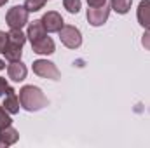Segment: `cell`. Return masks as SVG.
<instances>
[{"label":"cell","mask_w":150,"mask_h":148,"mask_svg":"<svg viewBox=\"0 0 150 148\" xmlns=\"http://www.w3.org/2000/svg\"><path fill=\"white\" fill-rule=\"evenodd\" d=\"M19 103L26 111H38L47 106V98L37 85H23L19 89Z\"/></svg>","instance_id":"1"},{"label":"cell","mask_w":150,"mask_h":148,"mask_svg":"<svg viewBox=\"0 0 150 148\" xmlns=\"http://www.w3.org/2000/svg\"><path fill=\"white\" fill-rule=\"evenodd\" d=\"M28 11L25 9V5H14L7 11L5 14V23L11 30H21L25 28L30 21H28Z\"/></svg>","instance_id":"2"},{"label":"cell","mask_w":150,"mask_h":148,"mask_svg":"<svg viewBox=\"0 0 150 148\" xmlns=\"http://www.w3.org/2000/svg\"><path fill=\"white\" fill-rule=\"evenodd\" d=\"M58 35H59L61 44L65 47H68V49H79L82 45V33H80V30L77 26H74V25H65L58 32Z\"/></svg>","instance_id":"3"},{"label":"cell","mask_w":150,"mask_h":148,"mask_svg":"<svg viewBox=\"0 0 150 148\" xmlns=\"http://www.w3.org/2000/svg\"><path fill=\"white\" fill-rule=\"evenodd\" d=\"M32 70L40 78H49V80H59L61 78V73H59L58 66L52 61H47V59H37V61H33Z\"/></svg>","instance_id":"4"},{"label":"cell","mask_w":150,"mask_h":148,"mask_svg":"<svg viewBox=\"0 0 150 148\" xmlns=\"http://www.w3.org/2000/svg\"><path fill=\"white\" fill-rule=\"evenodd\" d=\"M110 11L112 7L110 5H101V7H89L87 9V21L91 26H103L107 21H108V16H110Z\"/></svg>","instance_id":"5"},{"label":"cell","mask_w":150,"mask_h":148,"mask_svg":"<svg viewBox=\"0 0 150 148\" xmlns=\"http://www.w3.org/2000/svg\"><path fill=\"white\" fill-rule=\"evenodd\" d=\"M42 23H44L47 33H58V32L65 26V21H63L61 14L56 12V11H47V12L42 16Z\"/></svg>","instance_id":"6"},{"label":"cell","mask_w":150,"mask_h":148,"mask_svg":"<svg viewBox=\"0 0 150 148\" xmlns=\"http://www.w3.org/2000/svg\"><path fill=\"white\" fill-rule=\"evenodd\" d=\"M7 75H9V78L12 82H23L26 78V75H28V68H26V65L21 59L9 61V65H7Z\"/></svg>","instance_id":"7"},{"label":"cell","mask_w":150,"mask_h":148,"mask_svg":"<svg viewBox=\"0 0 150 148\" xmlns=\"http://www.w3.org/2000/svg\"><path fill=\"white\" fill-rule=\"evenodd\" d=\"M32 51H33L35 54H40V56H49V54H52V52L56 51L54 40L45 35V37L40 38V40L32 42Z\"/></svg>","instance_id":"8"},{"label":"cell","mask_w":150,"mask_h":148,"mask_svg":"<svg viewBox=\"0 0 150 148\" xmlns=\"http://www.w3.org/2000/svg\"><path fill=\"white\" fill-rule=\"evenodd\" d=\"M2 106L9 111L11 115H16V113H19V108H21L19 96L16 94V91H14L12 87H9V91L5 92V98H4V103H2Z\"/></svg>","instance_id":"9"},{"label":"cell","mask_w":150,"mask_h":148,"mask_svg":"<svg viewBox=\"0 0 150 148\" xmlns=\"http://www.w3.org/2000/svg\"><path fill=\"white\" fill-rule=\"evenodd\" d=\"M45 35H47V30H45V26H44L42 19H35V21L28 23L26 38L30 40V44H32V42H35V40H40V38H44Z\"/></svg>","instance_id":"10"},{"label":"cell","mask_w":150,"mask_h":148,"mask_svg":"<svg viewBox=\"0 0 150 148\" xmlns=\"http://www.w3.org/2000/svg\"><path fill=\"white\" fill-rule=\"evenodd\" d=\"M136 19H138L140 26H143L145 30H150V0H142L138 4Z\"/></svg>","instance_id":"11"},{"label":"cell","mask_w":150,"mask_h":148,"mask_svg":"<svg viewBox=\"0 0 150 148\" xmlns=\"http://www.w3.org/2000/svg\"><path fill=\"white\" fill-rule=\"evenodd\" d=\"M18 140H19V132L12 125H9L5 129H0V148L11 147V145L18 143Z\"/></svg>","instance_id":"12"},{"label":"cell","mask_w":150,"mask_h":148,"mask_svg":"<svg viewBox=\"0 0 150 148\" xmlns=\"http://www.w3.org/2000/svg\"><path fill=\"white\" fill-rule=\"evenodd\" d=\"M131 5H133V0H112L110 2L112 11H115L117 14H127Z\"/></svg>","instance_id":"13"},{"label":"cell","mask_w":150,"mask_h":148,"mask_svg":"<svg viewBox=\"0 0 150 148\" xmlns=\"http://www.w3.org/2000/svg\"><path fill=\"white\" fill-rule=\"evenodd\" d=\"M63 7L70 14H79L80 9H82V2L80 0H63Z\"/></svg>","instance_id":"14"},{"label":"cell","mask_w":150,"mask_h":148,"mask_svg":"<svg viewBox=\"0 0 150 148\" xmlns=\"http://www.w3.org/2000/svg\"><path fill=\"white\" fill-rule=\"evenodd\" d=\"M45 0H25V9L28 12H38L40 9H44Z\"/></svg>","instance_id":"15"},{"label":"cell","mask_w":150,"mask_h":148,"mask_svg":"<svg viewBox=\"0 0 150 148\" xmlns=\"http://www.w3.org/2000/svg\"><path fill=\"white\" fill-rule=\"evenodd\" d=\"M12 124V118H11V113L5 110L2 105H0V129H5Z\"/></svg>","instance_id":"16"},{"label":"cell","mask_w":150,"mask_h":148,"mask_svg":"<svg viewBox=\"0 0 150 148\" xmlns=\"http://www.w3.org/2000/svg\"><path fill=\"white\" fill-rule=\"evenodd\" d=\"M7 42H9V32H2L0 30V52H4V49L7 47Z\"/></svg>","instance_id":"17"},{"label":"cell","mask_w":150,"mask_h":148,"mask_svg":"<svg viewBox=\"0 0 150 148\" xmlns=\"http://www.w3.org/2000/svg\"><path fill=\"white\" fill-rule=\"evenodd\" d=\"M9 82H7V78H4V77H0V96H5V92L9 91Z\"/></svg>","instance_id":"18"},{"label":"cell","mask_w":150,"mask_h":148,"mask_svg":"<svg viewBox=\"0 0 150 148\" xmlns=\"http://www.w3.org/2000/svg\"><path fill=\"white\" fill-rule=\"evenodd\" d=\"M142 45H143L147 51H150V30H147V32L143 33V37H142Z\"/></svg>","instance_id":"19"},{"label":"cell","mask_w":150,"mask_h":148,"mask_svg":"<svg viewBox=\"0 0 150 148\" xmlns=\"http://www.w3.org/2000/svg\"><path fill=\"white\" fill-rule=\"evenodd\" d=\"M86 2H87L89 7H101V5L107 4V0H86Z\"/></svg>","instance_id":"20"},{"label":"cell","mask_w":150,"mask_h":148,"mask_svg":"<svg viewBox=\"0 0 150 148\" xmlns=\"http://www.w3.org/2000/svg\"><path fill=\"white\" fill-rule=\"evenodd\" d=\"M2 70H5V61H4V59H0V72H2Z\"/></svg>","instance_id":"21"},{"label":"cell","mask_w":150,"mask_h":148,"mask_svg":"<svg viewBox=\"0 0 150 148\" xmlns=\"http://www.w3.org/2000/svg\"><path fill=\"white\" fill-rule=\"evenodd\" d=\"M7 2H9V0H0V7H4V5H5Z\"/></svg>","instance_id":"22"},{"label":"cell","mask_w":150,"mask_h":148,"mask_svg":"<svg viewBox=\"0 0 150 148\" xmlns=\"http://www.w3.org/2000/svg\"><path fill=\"white\" fill-rule=\"evenodd\" d=\"M45 2H47V0H45Z\"/></svg>","instance_id":"23"}]
</instances>
